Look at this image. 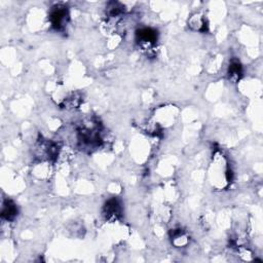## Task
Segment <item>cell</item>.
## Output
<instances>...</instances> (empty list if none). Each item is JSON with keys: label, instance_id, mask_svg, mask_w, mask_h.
<instances>
[{"label": "cell", "instance_id": "obj_1", "mask_svg": "<svg viewBox=\"0 0 263 263\" xmlns=\"http://www.w3.org/2000/svg\"><path fill=\"white\" fill-rule=\"evenodd\" d=\"M68 20H69V15H68V10L65 6L57 5L52 9L50 21L54 29L59 31L64 29L68 23Z\"/></svg>", "mask_w": 263, "mask_h": 263}, {"label": "cell", "instance_id": "obj_2", "mask_svg": "<svg viewBox=\"0 0 263 263\" xmlns=\"http://www.w3.org/2000/svg\"><path fill=\"white\" fill-rule=\"evenodd\" d=\"M137 40L145 50L153 48L157 41V32L151 28H142L137 31Z\"/></svg>", "mask_w": 263, "mask_h": 263}, {"label": "cell", "instance_id": "obj_3", "mask_svg": "<svg viewBox=\"0 0 263 263\" xmlns=\"http://www.w3.org/2000/svg\"><path fill=\"white\" fill-rule=\"evenodd\" d=\"M104 214L107 219L110 220L118 219L121 215L120 203L117 199L109 200L104 207Z\"/></svg>", "mask_w": 263, "mask_h": 263}, {"label": "cell", "instance_id": "obj_4", "mask_svg": "<svg viewBox=\"0 0 263 263\" xmlns=\"http://www.w3.org/2000/svg\"><path fill=\"white\" fill-rule=\"evenodd\" d=\"M17 214H18V209L16 207V205L11 201L4 202L1 211L2 218L5 220H13L17 216Z\"/></svg>", "mask_w": 263, "mask_h": 263}, {"label": "cell", "instance_id": "obj_5", "mask_svg": "<svg viewBox=\"0 0 263 263\" xmlns=\"http://www.w3.org/2000/svg\"><path fill=\"white\" fill-rule=\"evenodd\" d=\"M231 78L233 79H239L243 74V67L237 60H233L230 65V70H228Z\"/></svg>", "mask_w": 263, "mask_h": 263}]
</instances>
